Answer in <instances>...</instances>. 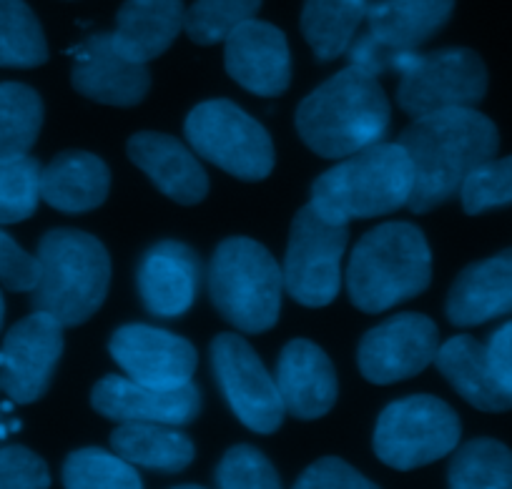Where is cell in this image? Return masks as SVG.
Segmentation results:
<instances>
[{"label": "cell", "instance_id": "cell-1", "mask_svg": "<svg viewBox=\"0 0 512 489\" xmlns=\"http://www.w3.org/2000/svg\"><path fill=\"white\" fill-rule=\"evenodd\" d=\"M415 169L407 209L427 214L460 194L467 176L500 148L497 126L475 108H447L415 118L400 136Z\"/></svg>", "mask_w": 512, "mask_h": 489}, {"label": "cell", "instance_id": "cell-2", "mask_svg": "<svg viewBox=\"0 0 512 489\" xmlns=\"http://www.w3.org/2000/svg\"><path fill=\"white\" fill-rule=\"evenodd\" d=\"M390 118V101L377 76L347 66L299 103L297 131L322 158H347L382 141Z\"/></svg>", "mask_w": 512, "mask_h": 489}, {"label": "cell", "instance_id": "cell-3", "mask_svg": "<svg viewBox=\"0 0 512 489\" xmlns=\"http://www.w3.org/2000/svg\"><path fill=\"white\" fill-rule=\"evenodd\" d=\"M415 186V169L400 143H374L347 156L312 186V201L329 224L374 219L407 206Z\"/></svg>", "mask_w": 512, "mask_h": 489}, {"label": "cell", "instance_id": "cell-4", "mask_svg": "<svg viewBox=\"0 0 512 489\" xmlns=\"http://www.w3.org/2000/svg\"><path fill=\"white\" fill-rule=\"evenodd\" d=\"M430 281V244L407 221L382 224L364 234L349 259V299L364 314H382L400 301L415 299Z\"/></svg>", "mask_w": 512, "mask_h": 489}, {"label": "cell", "instance_id": "cell-5", "mask_svg": "<svg viewBox=\"0 0 512 489\" xmlns=\"http://www.w3.org/2000/svg\"><path fill=\"white\" fill-rule=\"evenodd\" d=\"M41 279L33 289V309L48 311L63 326H78L103 306L111 284V256L96 236L76 229H53L38 244Z\"/></svg>", "mask_w": 512, "mask_h": 489}, {"label": "cell", "instance_id": "cell-6", "mask_svg": "<svg viewBox=\"0 0 512 489\" xmlns=\"http://www.w3.org/2000/svg\"><path fill=\"white\" fill-rule=\"evenodd\" d=\"M209 294L219 314L239 332L262 334L279 319L284 274L262 244L246 236H231L214 251Z\"/></svg>", "mask_w": 512, "mask_h": 489}, {"label": "cell", "instance_id": "cell-7", "mask_svg": "<svg viewBox=\"0 0 512 489\" xmlns=\"http://www.w3.org/2000/svg\"><path fill=\"white\" fill-rule=\"evenodd\" d=\"M392 71L400 73L397 103L415 118L447 108H475L487 93V68L470 48L400 53Z\"/></svg>", "mask_w": 512, "mask_h": 489}, {"label": "cell", "instance_id": "cell-8", "mask_svg": "<svg viewBox=\"0 0 512 489\" xmlns=\"http://www.w3.org/2000/svg\"><path fill=\"white\" fill-rule=\"evenodd\" d=\"M462 424L455 409L430 394H415L384 409L374 427V454L387 467L410 472L457 449Z\"/></svg>", "mask_w": 512, "mask_h": 489}, {"label": "cell", "instance_id": "cell-9", "mask_svg": "<svg viewBox=\"0 0 512 489\" xmlns=\"http://www.w3.org/2000/svg\"><path fill=\"white\" fill-rule=\"evenodd\" d=\"M184 133L194 153L236 179L262 181L272 174V136L256 118L226 98L199 103L186 116Z\"/></svg>", "mask_w": 512, "mask_h": 489}, {"label": "cell", "instance_id": "cell-10", "mask_svg": "<svg viewBox=\"0 0 512 489\" xmlns=\"http://www.w3.org/2000/svg\"><path fill=\"white\" fill-rule=\"evenodd\" d=\"M455 11V0H374L367 8V33L349 46V66L372 76L392 71L400 53L417 51Z\"/></svg>", "mask_w": 512, "mask_h": 489}, {"label": "cell", "instance_id": "cell-11", "mask_svg": "<svg viewBox=\"0 0 512 489\" xmlns=\"http://www.w3.org/2000/svg\"><path fill=\"white\" fill-rule=\"evenodd\" d=\"M349 226L329 224L304 206L292 221L287 256H284V291L304 306H327L342 286V254L347 249Z\"/></svg>", "mask_w": 512, "mask_h": 489}, {"label": "cell", "instance_id": "cell-12", "mask_svg": "<svg viewBox=\"0 0 512 489\" xmlns=\"http://www.w3.org/2000/svg\"><path fill=\"white\" fill-rule=\"evenodd\" d=\"M211 364L221 394L244 427L272 434L282 427L284 409L277 379L239 334H219L211 344Z\"/></svg>", "mask_w": 512, "mask_h": 489}, {"label": "cell", "instance_id": "cell-13", "mask_svg": "<svg viewBox=\"0 0 512 489\" xmlns=\"http://www.w3.org/2000/svg\"><path fill=\"white\" fill-rule=\"evenodd\" d=\"M440 349L437 324L425 314H395L359 342V372L372 384H395L425 372Z\"/></svg>", "mask_w": 512, "mask_h": 489}, {"label": "cell", "instance_id": "cell-14", "mask_svg": "<svg viewBox=\"0 0 512 489\" xmlns=\"http://www.w3.org/2000/svg\"><path fill=\"white\" fill-rule=\"evenodd\" d=\"M0 387L16 404L38 402L51 387L63 354V324L48 311H38L11 326L3 342Z\"/></svg>", "mask_w": 512, "mask_h": 489}, {"label": "cell", "instance_id": "cell-15", "mask_svg": "<svg viewBox=\"0 0 512 489\" xmlns=\"http://www.w3.org/2000/svg\"><path fill=\"white\" fill-rule=\"evenodd\" d=\"M111 357L128 377L159 389L189 384L199 364L189 339L146 324L121 326L111 337Z\"/></svg>", "mask_w": 512, "mask_h": 489}, {"label": "cell", "instance_id": "cell-16", "mask_svg": "<svg viewBox=\"0 0 512 489\" xmlns=\"http://www.w3.org/2000/svg\"><path fill=\"white\" fill-rule=\"evenodd\" d=\"M91 404L98 414L113 422H154L184 427L201 412V394L196 384L159 389L131 377H103L93 387Z\"/></svg>", "mask_w": 512, "mask_h": 489}, {"label": "cell", "instance_id": "cell-17", "mask_svg": "<svg viewBox=\"0 0 512 489\" xmlns=\"http://www.w3.org/2000/svg\"><path fill=\"white\" fill-rule=\"evenodd\" d=\"M226 73L256 96H282L292 83V53L287 36L267 21L241 23L226 38Z\"/></svg>", "mask_w": 512, "mask_h": 489}, {"label": "cell", "instance_id": "cell-18", "mask_svg": "<svg viewBox=\"0 0 512 489\" xmlns=\"http://www.w3.org/2000/svg\"><path fill=\"white\" fill-rule=\"evenodd\" d=\"M71 83L81 96L106 106H136L151 88L146 63L123 58L111 41V33H91L71 51Z\"/></svg>", "mask_w": 512, "mask_h": 489}, {"label": "cell", "instance_id": "cell-19", "mask_svg": "<svg viewBox=\"0 0 512 489\" xmlns=\"http://www.w3.org/2000/svg\"><path fill=\"white\" fill-rule=\"evenodd\" d=\"M199 256L184 241L166 239L151 246L136 271L146 311L164 319L186 314L199 291Z\"/></svg>", "mask_w": 512, "mask_h": 489}, {"label": "cell", "instance_id": "cell-20", "mask_svg": "<svg viewBox=\"0 0 512 489\" xmlns=\"http://www.w3.org/2000/svg\"><path fill=\"white\" fill-rule=\"evenodd\" d=\"M277 387L287 414L319 419L337 404V372L327 354L309 339H294L282 349L277 364Z\"/></svg>", "mask_w": 512, "mask_h": 489}, {"label": "cell", "instance_id": "cell-21", "mask_svg": "<svg viewBox=\"0 0 512 489\" xmlns=\"http://www.w3.org/2000/svg\"><path fill=\"white\" fill-rule=\"evenodd\" d=\"M128 158L149 176L161 194L184 206H194L209 194V176L194 151L169 133L141 131L128 141Z\"/></svg>", "mask_w": 512, "mask_h": 489}, {"label": "cell", "instance_id": "cell-22", "mask_svg": "<svg viewBox=\"0 0 512 489\" xmlns=\"http://www.w3.org/2000/svg\"><path fill=\"white\" fill-rule=\"evenodd\" d=\"M512 314V249L467 266L447 296V319L477 326Z\"/></svg>", "mask_w": 512, "mask_h": 489}, {"label": "cell", "instance_id": "cell-23", "mask_svg": "<svg viewBox=\"0 0 512 489\" xmlns=\"http://www.w3.org/2000/svg\"><path fill=\"white\" fill-rule=\"evenodd\" d=\"M184 0H126L111 41L123 58L149 63L171 48L184 31Z\"/></svg>", "mask_w": 512, "mask_h": 489}, {"label": "cell", "instance_id": "cell-24", "mask_svg": "<svg viewBox=\"0 0 512 489\" xmlns=\"http://www.w3.org/2000/svg\"><path fill=\"white\" fill-rule=\"evenodd\" d=\"M111 171L96 153L63 151L41 171V199L63 214H86L106 201Z\"/></svg>", "mask_w": 512, "mask_h": 489}, {"label": "cell", "instance_id": "cell-25", "mask_svg": "<svg viewBox=\"0 0 512 489\" xmlns=\"http://www.w3.org/2000/svg\"><path fill=\"white\" fill-rule=\"evenodd\" d=\"M435 364L442 377L457 389L462 399L482 412H507L512 399L500 389L487 362L485 344L470 334H457L447 339L435 354Z\"/></svg>", "mask_w": 512, "mask_h": 489}, {"label": "cell", "instance_id": "cell-26", "mask_svg": "<svg viewBox=\"0 0 512 489\" xmlns=\"http://www.w3.org/2000/svg\"><path fill=\"white\" fill-rule=\"evenodd\" d=\"M111 447L134 467L161 474L184 472L196 457L194 442L171 424L123 422L113 429Z\"/></svg>", "mask_w": 512, "mask_h": 489}, {"label": "cell", "instance_id": "cell-27", "mask_svg": "<svg viewBox=\"0 0 512 489\" xmlns=\"http://www.w3.org/2000/svg\"><path fill=\"white\" fill-rule=\"evenodd\" d=\"M369 0H304L302 33L319 61L344 56L367 18Z\"/></svg>", "mask_w": 512, "mask_h": 489}, {"label": "cell", "instance_id": "cell-28", "mask_svg": "<svg viewBox=\"0 0 512 489\" xmlns=\"http://www.w3.org/2000/svg\"><path fill=\"white\" fill-rule=\"evenodd\" d=\"M452 489H512V452L497 439H472L450 462Z\"/></svg>", "mask_w": 512, "mask_h": 489}, {"label": "cell", "instance_id": "cell-29", "mask_svg": "<svg viewBox=\"0 0 512 489\" xmlns=\"http://www.w3.org/2000/svg\"><path fill=\"white\" fill-rule=\"evenodd\" d=\"M48 61V43L26 0H0V68H36Z\"/></svg>", "mask_w": 512, "mask_h": 489}, {"label": "cell", "instance_id": "cell-30", "mask_svg": "<svg viewBox=\"0 0 512 489\" xmlns=\"http://www.w3.org/2000/svg\"><path fill=\"white\" fill-rule=\"evenodd\" d=\"M41 126V96L26 83H0V158L31 151Z\"/></svg>", "mask_w": 512, "mask_h": 489}, {"label": "cell", "instance_id": "cell-31", "mask_svg": "<svg viewBox=\"0 0 512 489\" xmlns=\"http://www.w3.org/2000/svg\"><path fill=\"white\" fill-rule=\"evenodd\" d=\"M63 484L68 489H141L139 472L131 462L106 449H78L63 462Z\"/></svg>", "mask_w": 512, "mask_h": 489}, {"label": "cell", "instance_id": "cell-32", "mask_svg": "<svg viewBox=\"0 0 512 489\" xmlns=\"http://www.w3.org/2000/svg\"><path fill=\"white\" fill-rule=\"evenodd\" d=\"M41 171V163L28 153L0 158V224H18L36 214Z\"/></svg>", "mask_w": 512, "mask_h": 489}, {"label": "cell", "instance_id": "cell-33", "mask_svg": "<svg viewBox=\"0 0 512 489\" xmlns=\"http://www.w3.org/2000/svg\"><path fill=\"white\" fill-rule=\"evenodd\" d=\"M262 0H196L186 11L184 31L199 46L226 41L234 28L256 16Z\"/></svg>", "mask_w": 512, "mask_h": 489}, {"label": "cell", "instance_id": "cell-34", "mask_svg": "<svg viewBox=\"0 0 512 489\" xmlns=\"http://www.w3.org/2000/svg\"><path fill=\"white\" fill-rule=\"evenodd\" d=\"M462 209L470 216L512 204V156L487 158L460 189Z\"/></svg>", "mask_w": 512, "mask_h": 489}, {"label": "cell", "instance_id": "cell-35", "mask_svg": "<svg viewBox=\"0 0 512 489\" xmlns=\"http://www.w3.org/2000/svg\"><path fill=\"white\" fill-rule=\"evenodd\" d=\"M216 484L221 489H277L282 482L274 464L259 449L236 444L221 457Z\"/></svg>", "mask_w": 512, "mask_h": 489}, {"label": "cell", "instance_id": "cell-36", "mask_svg": "<svg viewBox=\"0 0 512 489\" xmlns=\"http://www.w3.org/2000/svg\"><path fill=\"white\" fill-rule=\"evenodd\" d=\"M51 487L48 464L26 447L0 449V489H46Z\"/></svg>", "mask_w": 512, "mask_h": 489}, {"label": "cell", "instance_id": "cell-37", "mask_svg": "<svg viewBox=\"0 0 512 489\" xmlns=\"http://www.w3.org/2000/svg\"><path fill=\"white\" fill-rule=\"evenodd\" d=\"M299 489H374L364 474L339 457H322L309 464L297 479Z\"/></svg>", "mask_w": 512, "mask_h": 489}, {"label": "cell", "instance_id": "cell-38", "mask_svg": "<svg viewBox=\"0 0 512 489\" xmlns=\"http://www.w3.org/2000/svg\"><path fill=\"white\" fill-rule=\"evenodd\" d=\"M41 279L38 256L26 254L6 231H0V284L11 291H33Z\"/></svg>", "mask_w": 512, "mask_h": 489}, {"label": "cell", "instance_id": "cell-39", "mask_svg": "<svg viewBox=\"0 0 512 489\" xmlns=\"http://www.w3.org/2000/svg\"><path fill=\"white\" fill-rule=\"evenodd\" d=\"M487 362L502 392L512 399V321L500 326L487 342Z\"/></svg>", "mask_w": 512, "mask_h": 489}, {"label": "cell", "instance_id": "cell-40", "mask_svg": "<svg viewBox=\"0 0 512 489\" xmlns=\"http://www.w3.org/2000/svg\"><path fill=\"white\" fill-rule=\"evenodd\" d=\"M3 316H6V304H3V294H0V326H3Z\"/></svg>", "mask_w": 512, "mask_h": 489}]
</instances>
